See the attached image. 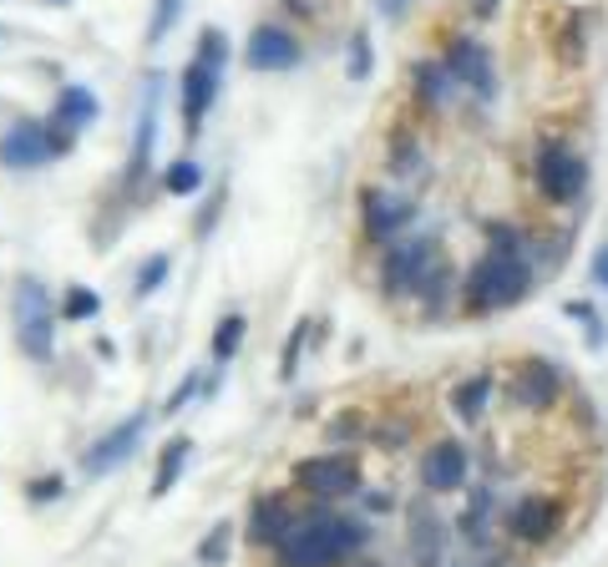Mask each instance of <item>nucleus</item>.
<instances>
[{"instance_id": "nucleus-1", "label": "nucleus", "mask_w": 608, "mask_h": 567, "mask_svg": "<svg viewBox=\"0 0 608 567\" xmlns=\"http://www.w3.org/2000/svg\"><path fill=\"white\" fill-rule=\"evenodd\" d=\"M365 547V522L356 517H330V511H305L280 538V567H335Z\"/></svg>"}, {"instance_id": "nucleus-2", "label": "nucleus", "mask_w": 608, "mask_h": 567, "mask_svg": "<svg viewBox=\"0 0 608 567\" xmlns=\"http://www.w3.org/2000/svg\"><path fill=\"white\" fill-rule=\"evenodd\" d=\"M528 289H533V274H528L522 254L487 248V254L467 269V279H461V309H467V315H497V309L518 305Z\"/></svg>"}, {"instance_id": "nucleus-3", "label": "nucleus", "mask_w": 608, "mask_h": 567, "mask_svg": "<svg viewBox=\"0 0 608 567\" xmlns=\"http://www.w3.org/2000/svg\"><path fill=\"white\" fill-rule=\"evenodd\" d=\"M223 66H228L223 30L219 26H203V36H198V57L183 66V122H188V132L203 127L208 107H213V97H219Z\"/></svg>"}, {"instance_id": "nucleus-4", "label": "nucleus", "mask_w": 608, "mask_h": 567, "mask_svg": "<svg viewBox=\"0 0 608 567\" xmlns=\"http://www.w3.org/2000/svg\"><path fill=\"white\" fill-rule=\"evenodd\" d=\"M442 269H446V259H442V244L436 238H401V244L386 248L381 284H386V294H421Z\"/></svg>"}, {"instance_id": "nucleus-5", "label": "nucleus", "mask_w": 608, "mask_h": 567, "mask_svg": "<svg viewBox=\"0 0 608 567\" xmlns=\"http://www.w3.org/2000/svg\"><path fill=\"white\" fill-rule=\"evenodd\" d=\"M51 335H57V309H51V294L41 289V279H21L15 289V340L30 360H51Z\"/></svg>"}, {"instance_id": "nucleus-6", "label": "nucleus", "mask_w": 608, "mask_h": 567, "mask_svg": "<svg viewBox=\"0 0 608 567\" xmlns=\"http://www.w3.org/2000/svg\"><path fill=\"white\" fill-rule=\"evenodd\" d=\"M537 193H543V204H579V193L588 188V168H583L579 152H568V147L548 143L537 152Z\"/></svg>"}, {"instance_id": "nucleus-7", "label": "nucleus", "mask_w": 608, "mask_h": 567, "mask_svg": "<svg viewBox=\"0 0 608 567\" xmlns=\"http://www.w3.org/2000/svg\"><path fill=\"white\" fill-rule=\"evenodd\" d=\"M507 395H512V406L528 410V416L553 410L558 395H563V370L553 360H543V355H528V360H518L512 380H507Z\"/></svg>"}, {"instance_id": "nucleus-8", "label": "nucleus", "mask_w": 608, "mask_h": 567, "mask_svg": "<svg viewBox=\"0 0 608 567\" xmlns=\"http://www.w3.org/2000/svg\"><path fill=\"white\" fill-rule=\"evenodd\" d=\"M295 486L310 496H345L360 486V466H356V456H345V452L305 456L295 466Z\"/></svg>"}, {"instance_id": "nucleus-9", "label": "nucleus", "mask_w": 608, "mask_h": 567, "mask_svg": "<svg viewBox=\"0 0 608 567\" xmlns=\"http://www.w3.org/2000/svg\"><path fill=\"white\" fill-rule=\"evenodd\" d=\"M142 431H148V416H127L122 426H112L107 436H97L87 446V456H82V471L87 477H107V471H117L127 456L142 446Z\"/></svg>"}, {"instance_id": "nucleus-10", "label": "nucleus", "mask_w": 608, "mask_h": 567, "mask_svg": "<svg viewBox=\"0 0 608 567\" xmlns=\"http://www.w3.org/2000/svg\"><path fill=\"white\" fill-rule=\"evenodd\" d=\"M507 527H512V538H518V542L543 547V542L558 538V527H563V507H558L553 496L533 492V496H522L518 507L507 511Z\"/></svg>"}, {"instance_id": "nucleus-11", "label": "nucleus", "mask_w": 608, "mask_h": 567, "mask_svg": "<svg viewBox=\"0 0 608 567\" xmlns=\"http://www.w3.org/2000/svg\"><path fill=\"white\" fill-rule=\"evenodd\" d=\"M446 72H451V82L457 87H472L482 102H492V91H497V72H492V57L482 41H451V51H446Z\"/></svg>"}, {"instance_id": "nucleus-12", "label": "nucleus", "mask_w": 608, "mask_h": 567, "mask_svg": "<svg viewBox=\"0 0 608 567\" xmlns=\"http://www.w3.org/2000/svg\"><path fill=\"white\" fill-rule=\"evenodd\" d=\"M244 61H249V72H289V66H299V41L284 26H259L244 46Z\"/></svg>"}, {"instance_id": "nucleus-13", "label": "nucleus", "mask_w": 608, "mask_h": 567, "mask_svg": "<svg viewBox=\"0 0 608 567\" xmlns=\"http://www.w3.org/2000/svg\"><path fill=\"white\" fill-rule=\"evenodd\" d=\"M360 213H365V238H375V244H390L411 223V204L396 198V193H381V188L360 193Z\"/></svg>"}, {"instance_id": "nucleus-14", "label": "nucleus", "mask_w": 608, "mask_h": 567, "mask_svg": "<svg viewBox=\"0 0 608 567\" xmlns=\"http://www.w3.org/2000/svg\"><path fill=\"white\" fill-rule=\"evenodd\" d=\"M51 158H57V152H51V137H46L41 122H15V127L0 137V162L15 168V173H21V168H46Z\"/></svg>"}, {"instance_id": "nucleus-15", "label": "nucleus", "mask_w": 608, "mask_h": 567, "mask_svg": "<svg viewBox=\"0 0 608 567\" xmlns=\"http://www.w3.org/2000/svg\"><path fill=\"white\" fill-rule=\"evenodd\" d=\"M461 481H467V446L461 441H436L421 456V486L426 492H457Z\"/></svg>"}, {"instance_id": "nucleus-16", "label": "nucleus", "mask_w": 608, "mask_h": 567, "mask_svg": "<svg viewBox=\"0 0 608 567\" xmlns=\"http://www.w3.org/2000/svg\"><path fill=\"white\" fill-rule=\"evenodd\" d=\"M152 137H158V76L148 82V97H142V116H137L133 158H127V173H122V183H127V188H137V183H142V173H148V162H152Z\"/></svg>"}, {"instance_id": "nucleus-17", "label": "nucleus", "mask_w": 608, "mask_h": 567, "mask_svg": "<svg viewBox=\"0 0 608 567\" xmlns=\"http://www.w3.org/2000/svg\"><path fill=\"white\" fill-rule=\"evenodd\" d=\"M289 522H295V511H289L284 496H259L253 511H249V542L253 547H280V538L289 532Z\"/></svg>"}, {"instance_id": "nucleus-18", "label": "nucleus", "mask_w": 608, "mask_h": 567, "mask_svg": "<svg viewBox=\"0 0 608 567\" xmlns=\"http://www.w3.org/2000/svg\"><path fill=\"white\" fill-rule=\"evenodd\" d=\"M51 122H61V127L82 132L87 122H97V97H91L87 87H61L57 97V112H51Z\"/></svg>"}, {"instance_id": "nucleus-19", "label": "nucleus", "mask_w": 608, "mask_h": 567, "mask_svg": "<svg viewBox=\"0 0 608 567\" xmlns=\"http://www.w3.org/2000/svg\"><path fill=\"white\" fill-rule=\"evenodd\" d=\"M487 400H492V375H487V370H476L472 380H461L457 391H451V410H457V416H461L467 426L482 421Z\"/></svg>"}, {"instance_id": "nucleus-20", "label": "nucleus", "mask_w": 608, "mask_h": 567, "mask_svg": "<svg viewBox=\"0 0 608 567\" xmlns=\"http://www.w3.org/2000/svg\"><path fill=\"white\" fill-rule=\"evenodd\" d=\"M188 452H194V441L188 436H173L163 446V456H158V471H152V496H167L173 486H178L183 466H188Z\"/></svg>"}, {"instance_id": "nucleus-21", "label": "nucleus", "mask_w": 608, "mask_h": 567, "mask_svg": "<svg viewBox=\"0 0 608 567\" xmlns=\"http://www.w3.org/2000/svg\"><path fill=\"white\" fill-rule=\"evenodd\" d=\"M451 87H457V82H451V72H446V61H426V66H415V97H421L431 112L451 97Z\"/></svg>"}, {"instance_id": "nucleus-22", "label": "nucleus", "mask_w": 608, "mask_h": 567, "mask_svg": "<svg viewBox=\"0 0 608 567\" xmlns=\"http://www.w3.org/2000/svg\"><path fill=\"white\" fill-rule=\"evenodd\" d=\"M244 330H249V320L244 315H223L219 330H213V360L228 365L238 355V345H244Z\"/></svg>"}, {"instance_id": "nucleus-23", "label": "nucleus", "mask_w": 608, "mask_h": 567, "mask_svg": "<svg viewBox=\"0 0 608 567\" xmlns=\"http://www.w3.org/2000/svg\"><path fill=\"white\" fill-rule=\"evenodd\" d=\"M228 547H234V527L219 522L203 542H198V563H203V567H223V563H228Z\"/></svg>"}, {"instance_id": "nucleus-24", "label": "nucleus", "mask_w": 608, "mask_h": 567, "mask_svg": "<svg viewBox=\"0 0 608 567\" xmlns=\"http://www.w3.org/2000/svg\"><path fill=\"white\" fill-rule=\"evenodd\" d=\"M167 269H173V259H167V254H152V259L142 263V269H137V299H148V294L163 289Z\"/></svg>"}, {"instance_id": "nucleus-25", "label": "nucleus", "mask_w": 608, "mask_h": 567, "mask_svg": "<svg viewBox=\"0 0 608 567\" xmlns=\"http://www.w3.org/2000/svg\"><path fill=\"white\" fill-rule=\"evenodd\" d=\"M91 315H102V299L91 289H72L61 299V320H91Z\"/></svg>"}, {"instance_id": "nucleus-26", "label": "nucleus", "mask_w": 608, "mask_h": 567, "mask_svg": "<svg viewBox=\"0 0 608 567\" xmlns=\"http://www.w3.org/2000/svg\"><path fill=\"white\" fill-rule=\"evenodd\" d=\"M198 183H203V173H198V162H188V158H178L173 168H167V177H163V188L178 193V198H183V193H194Z\"/></svg>"}, {"instance_id": "nucleus-27", "label": "nucleus", "mask_w": 608, "mask_h": 567, "mask_svg": "<svg viewBox=\"0 0 608 567\" xmlns=\"http://www.w3.org/2000/svg\"><path fill=\"white\" fill-rule=\"evenodd\" d=\"M371 76V36L356 30V41H350V82H365Z\"/></svg>"}, {"instance_id": "nucleus-28", "label": "nucleus", "mask_w": 608, "mask_h": 567, "mask_svg": "<svg viewBox=\"0 0 608 567\" xmlns=\"http://www.w3.org/2000/svg\"><path fill=\"white\" fill-rule=\"evenodd\" d=\"M173 21H178V0H158V15H152V41H163L167 30H173Z\"/></svg>"}, {"instance_id": "nucleus-29", "label": "nucleus", "mask_w": 608, "mask_h": 567, "mask_svg": "<svg viewBox=\"0 0 608 567\" xmlns=\"http://www.w3.org/2000/svg\"><path fill=\"white\" fill-rule=\"evenodd\" d=\"M61 492H66V481H61V477H41V481H30V502H57Z\"/></svg>"}, {"instance_id": "nucleus-30", "label": "nucleus", "mask_w": 608, "mask_h": 567, "mask_svg": "<svg viewBox=\"0 0 608 567\" xmlns=\"http://www.w3.org/2000/svg\"><path fill=\"white\" fill-rule=\"evenodd\" d=\"M299 345H305V324H299L295 335H289V345H284V365H280V370H284V380L295 375V365H299Z\"/></svg>"}, {"instance_id": "nucleus-31", "label": "nucleus", "mask_w": 608, "mask_h": 567, "mask_svg": "<svg viewBox=\"0 0 608 567\" xmlns=\"http://www.w3.org/2000/svg\"><path fill=\"white\" fill-rule=\"evenodd\" d=\"M194 391H198V380H183V385H178V391H173V400H167V416H173V410H183V406H188V400H194Z\"/></svg>"}, {"instance_id": "nucleus-32", "label": "nucleus", "mask_w": 608, "mask_h": 567, "mask_svg": "<svg viewBox=\"0 0 608 567\" xmlns=\"http://www.w3.org/2000/svg\"><path fill=\"white\" fill-rule=\"evenodd\" d=\"M219 208H223V193H213V198H208V208H203V219H198V233H208V229H213V219H219Z\"/></svg>"}, {"instance_id": "nucleus-33", "label": "nucleus", "mask_w": 608, "mask_h": 567, "mask_svg": "<svg viewBox=\"0 0 608 567\" xmlns=\"http://www.w3.org/2000/svg\"><path fill=\"white\" fill-rule=\"evenodd\" d=\"M415 168V147L411 143H396V173H411Z\"/></svg>"}, {"instance_id": "nucleus-34", "label": "nucleus", "mask_w": 608, "mask_h": 567, "mask_svg": "<svg viewBox=\"0 0 608 567\" xmlns=\"http://www.w3.org/2000/svg\"><path fill=\"white\" fill-rule=\"evenodd\" d=\"M411 5H415V0H381V15H386V21H401Z\"/></svg>"}, {"instance_id": "nucleus-35", "label": "nucleus", "mask_w": 608, "mask_h": 567, "mask_svg": "<svg viewBox=\"0 0 608 567\" xmlns=\"http://www.w3.org/2000/svg\"><path fill=\"white\" fill-rule=\"evenodd\" d=\"M594 284H604V289H608V244L594 254Z\"/></svg>"}, {"instance_id": "nucleus-36", "label": "nucleus", "mask_w": 608, "mask_h": 567, "mask_svg": "<svg viewBox=\"0 0 608 567\" xmlns=\"http://www.w3.org/2000/svg\"><path fill=\"white\" fill-rule=\"evenodd\" d=\"M476 5V15H492V5H497V0H472Z\"/></svg>"}, {"instance_id": "nucleus-37", "label": "nucleus", "mask_w": 608, "mask_h": 567, "mask_svg": "<svg viewBox=\"0 0 608 567\" xmlns=\"http://www.w3.org/2000/svg\"><path fill=\"white\" fill-rule=\"evenodd\" d=\"M51 5H61V0H51Z\"/></svg>"}]
</instances>
